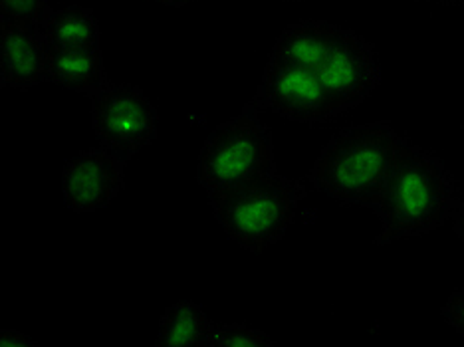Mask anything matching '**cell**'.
<instances>
[{"mask_svg": "<svg viewBox=\"0 0 464 347\" xmlns=\"http://www.w3.org/2000/svg\"><path fill=\"white\" fill-rule=\"evenodd\" d=\"M373 208L382 220L379 245L423 236L455 213V183L435 155L403 141Z\"/></svg>", "mask_w": 464, "mask_h": 347, "instance_id": "obj_1", "label": "cell"}, {"mask_svg": "<svg viewBox=\"0 0 464 347\" xmlns=\"http://www.w3.org/2000/svg\"><path fill=\"white\" fill-rule=\"evenodd\" d=\"M403 141L383 121L337 133L314 163L312 183L337 203L373 208Z\"/></svg>", "mask_w": 464, "mask_h": 347, "instance_id": "obj_2", "label": "cell"}, {"mask_svg": "<svg viewBox=\"0 0 464 347\" xmlns=\"http://www.w3.org/2000/svg\"><path fill=\"white\" fill-rule=\"evenodd\" d=\"M302 188L276 171L230 193L208 197L220 228L250 252L276 245L294 223Z\"/></svg>", "mask_w": 464, "mask_h": 347, "instance_id": "obj_3", "label": "cell"}, {"mask_svg": "<svg viewBox=\"0 0 464 347\" xmlns=\"http://www.w3.org/2000/svg\"><path fill=\"white\" fill-rule=\"evenodd\" d=\"M276 171L270 133L255 113L237 115L208 135L197 163V181L208 197L230 193Z\"/></svg>", "mask_w": 464, "mask_h": 347, "instance_id": "obj_4", "label": "cell"}, {"mask_svg": "<svg viewBox=\"0 0 464 347\" xmlns=\"http://www.w3.org/2000/svg\"><path fill=\"white\" fill-rule=\"evenodd\" d=\"M92 128L102 149L128 161L157 138V111L141 88L120 83L92 96Z\"/></svg>", "mask_w": 464, "mask_h": 347, "instance_id": "obj_5", "label": "cell"}, {"mask_svg": "<svg viewBox=\"0 0 464 347\" xmlns=\"http://www.w3.org/2000/svg\"><path fill=\"white\" fill-rule=\"evenodd\" d=\"M337 113L360 105L377 88L382 72L372 42L345 30L315 70Z\"/></svg>", "mask_w": 464, "mask_h": 347, "instance_id": "obj_6", "label": "cell"}, {"mask_svg": "<svg viewBox=\"0 0 464 347\" xmlns=\"http://www.w3.org/2000/svg\"><path fill=\"white\" fill-rule=\"evenodd\" d=\"M260 108L300 123H318L337 115L318 72L268 62L256 93Z\"/></svg>", "mask_w": 464, "mask_h": 347, "instance_id": "obj_7", "label": "cell"}, {"mask_svg": "<svg viewBox=\"0 0 464 347\" xmlns=\"http://www.w3.org/2000/svg\"><path fill=\"white\" fill-rule=\"evenodd\" d=\"M123 188V161L105 149L73 155L62 171L64 203L73 213H96Z\"/></svg>", "mask_w": 464, "mask_h": 347, "instance_id": "obj_8", "label": "cell"}, {"mask_svg": "<svg viewBox=\"0 0 464 347\" xmlns=\"http://www.w3.org/2000/svg\"><path fill=\"white\" fill-rule=\"evenodd\" d=\"M50 50L38 26L0 24V78L3 88L30 90L48 80Z\"/></svg>", "mask_w": 464, "mask_h": 347, "instance_id": "obj_9", "label": "cell"}, {"mask_svg": "<svg viewBox=\"0 0 464 347\" xmlns=\"http://www.w3.org/2000/svg\"><path fill=\"white\" fill-rule=\"evenodd\" d=\"M342 33L343 28L322 20L290 24L274 44L270 62L318 70Z\"/></svg>", "mask_w": 464, "mask_h": 347, "instance_id": "obj_10", "label": "cell"}, {"mask_svg": "<svg viewBox=\"0 0 464 347\" xmlns=\"http://www.w3.org/2000/svg\"><path fill=\"white\" fill-rule=\"evenodd\" d=\"M48 82L90 96L108 88L110 82L100 46L86 50H50Z\"/></svg>", "mask_w": 464, "mask_h": 347, "instance_id": "obj_11", "label": "cell"}, {"mask_svg": "<svg viewBox=\"0 0 464 347\" xmlns=\"http://www.w3.org/2000/svg\"><path fill=\"white\" fill-rule=\"evenodd\" d=\"M48 50H86L100 46V26L96 14L86 6L50 10L38 24Z\"/></svg>", "mask_w": 464, "mask_h": 347, "instance_id": "obj_12", "label": "cell"}, {"mask_svg": "<svg viewBox=\"0 0 464 347\" xmlns=\"http://www.w3.org/2000/svg\"><path fill=\"white\" fill-rule=\"evenodd\" d=\"M217 325L195 302H177L169 306L157 332V347H213Z\"/></svg>", "mask_w": 464, "mask_h": 347, "instance_id": "obj_13", "label": "cell"}, {"mask_svg": "<svg viewBox=\"0 0 464 347\" xmlns=\"http://www.w3.org/2000/svg\"><path fill=\"white\" fill-rule=\"evenodd\" d=\"M48 13V0H0V24L38 26Z\"/></svg>", "mask_w": 464, "mask_h": 347, "instance_id": "obj_14", "label": "cell"}, {"mask_svg": "<svg viewBox=\"0 0 464 347\" xmlns=\"http://www.w3.org/2000/svg\"><path fill=\"white\" fill-rule=\"evenodd\" d=\"M274 340H270L265 332L248 328L245 323H228L217 325L213 347H272Z\"/></svg>", "mask_w": 464, "mask_h": 347, "instance_id": "obj_15", "label": "cell"}, {"mask_svg": "<svg viewBox=\"0 0 464 347\" xmlns=\"http://www.w3.org/2000/svg\"><path fill=\"white\" fill-rule=\"evenodd\" d=\"M442 315L449 322L452 330H457L460 335H464V290H459L452 294L449 302L445 304Z\"/></svg>", "mask_w": 464, "mask_h": 347, "instance_id": "obj_16", "label": "cell"}, {"mask_svg": "<svg viewBox=\"0 0 464 347\" xmlns=\"http://www.w3.org/2000/svg\"><path fill=\"white\" fill-rule=\"evenodd\" d=\"M0 343L5 347H36L38 345L34 340H30L28 335L13 332V330L0 332Z\"/></svg>", "mask_w": 464, "mask_h": 347, "instance_id": "obj_17", "label": "cell"}, {"mask_svg": "<svg viewBox=\"0 0 464 347\" xmlns=\"http://www.w3.org/2000/svg\"><path fill=\"white\" fill-rule=\"evenodd\" d=\"M452 217H455L457 233H459V236L462 238V243H464V203L455 208V213H452Z\"/></svg>", "mask_w": 464, "mask_h": 347, "instance_id": "obj_18", "label": "cell"}, {"mask_svg": "<svg viewBox=\"0 0 464 347\" xmlns=\"http://www.w3.org/2000/svg\"><path fill=\"white\" fill-rule=\"evenodd\" d=\"M155 3H161V5H169V6H183L193 3V0H155Z\"/></svg>", "mask_w": 464, "mask_h": 347, "instance_id": "obj_19", "label": "cell"}, {"mask_svg": "<svg viewBox=\"0 0 464 347\" xmlns=\"http://www.w3.org/2000/svg\"><path fill=\"white\" fill-rule=\"evenodd\" d=\"M437 3H464V0H437Z\"/></svg>", "mask_w": 464, "mask_h": 347, "instance_id": "obj_20", "label": "cell"}, {"mask_svg": "<svg viewBox=\"0 0 464 347\" xmlns=\"http://www.w3.org/2000/svg\"><path fill=\"white\" fill-rule=\"evenodd\" d=\"M280 3H302V0H280Z\"/></svg>", "mask_w": 464, "mask_h": 347, "instance_id": "obj_21", "label": "cell"}]
</instances>
